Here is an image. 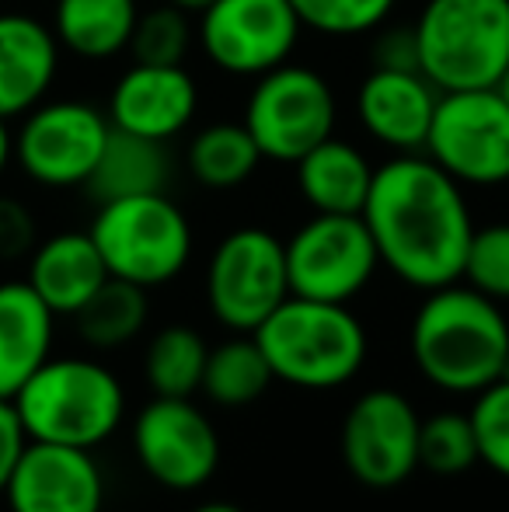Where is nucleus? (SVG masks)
Instances as JSON below:
<instances>
[{
  "label": "nucleus",
  "mask_w": 509,
  "mask_h": 512,
  "mask_svg": "<svg viewBox=\"0 0 509 512\" xmlns=\"http://www.w3.org/2000/svg\"><path fill=\"white\" fill-rule=\"evenodd\" d=\"M363 223L377 258L412 290H440L464 272L475 220L464 185L426 154H394L374 168Z\"/></svg>",
  "instance_id": "f257e3e1"
},
{
  "label": "nucleus",
  "mask_w": 509,
  "mask_h": 512,
  "mask_svg": "<svg viewBox=\"0 0 509 512\" xmlns=\"http://www.w3.org/2000/svg\"><path fill=\"white\" fill-rule=\"evenodd\" d=\"M419 373L447 394H478L509 373V321L503 304L468 283L429 290L408 331Z\"/></svg>",
  "instance_id": "f03ea898"
},
{
  "label": "nucleus",
  "mask_w": 509,
  "mask_h": 512,
  "mask_svg": "<svg viewBox=\"0 0 509 512\" xmlns=\"http://www.w3.org/2000/svg\"><path fill=\"white\" fill-rule=\"evenodd\" d=\"M11 401L28 439L77 450L109 443L126 418L123 380L88 356H49Z\"/></svg>",
  "instance_id": "7ed1b4c3"
},
{
  "label": "nucleus",
  "mask_w": 509,
  "mask_h": 512,
  "mask_svg": "<svg viewBox=\"0 0 509 512\" xmlns=\"http://www.w3.org/2000/svg\"><path fill=\"white\" fill-rule=\"evenodd\" d=\"M272 377L300 391H335L367 363V328L349 304L286 297L252 331Z\"/></svg>",
  "instance_id": "20e7f679"
},
{
  "label": "nucleus",
  "mask_w": 509,
  "mask_h": 512,
  "mask_svg": "<svg viewBox=\"0 0 509 512\" xmlns=\"http://www.w3.org/2000/svg\"><path fill=\"white\" fill-rule=\"evenodd\" d=\"M419 74L436 91L496 88L509 63V0H426L415 18Z\"/></svg>",
  "instance_id": "39448f33"
},
{
  "label": "nucleus",
  "mask_w": 509,
  "mask_h": 512,
  "mask_svg": "<svg viewBox=\"0 0 509 512\" xmlns=\"http://www.w3.org/2000/svg\"><path fill=\"white\" fill-rule=\"evenodd\" d=\"M88 234L109 276L143 290L168 286L192 258V223L164 192L98 203Z\"/></svg>",
  "instance_id": "423d86ee"
},
{
  "label": "nucleus",
  "mask_w": 509,
  "mask_h": 512,
  "mask_svg": "<svg viewBox=\"0 0 509 512\" xmlns=\"http://www.w3.org/2000/svg\"><path fill=\"white\" fill-rule=\"evenodd\" d=\"M339 102L325 74L304 63H279L255 77L245 102V129L262 161L297 164L311 147L335 133Z\"/></svg>",
  "instance_id": "0eeeda50"
},
{
  "label": "nucleus",
  "mask_w": 509,
  "mask_h": 512,
  "mask_svg": "<svg viewBox=\"0 0 509 512\" xmlns=\"http://www.w3.org/2000/svg\"><path fill=\"white\" fill-rule=\"evenodd\" d=\"M112 122L81 98H46L14 129V164L42 189H81L91 182Z\"/></svg>",
  "instance_id": "6e6552de"
},
{
  "label": "nucleus",
  "mask_w": 509,
  "mask_h": 512,
  "mask_svg": "<svg viewBox=\"0 0 509 512\" xmlns=\"http://www.w3.org/2000/svg\"><path fill=\"white\" fill-rule=\"evenodd\" d=\"M422 154L454 182L496 189L509 182V105L496 88L443 91Z\"/></svg>",
  "instance_id": "1a4fd4ad"
},
{
  "label": "nucleus",
  "mask_w": 509,
  "mask_h": 512,
  "mask_svg": "<svg viewBox=\"0 0 509 512\" xmlns=\"http://www.w3.org/2000/svg\"><path fill=\"white\" fill-rule=\"evenodd\" d=\"M286 251V279L293 297L349 304L381 269L374 237L360 213H314L293 230Z\"/></svg>",
  "instance_id": "9d476101"
},
{
  "label": "nucleus",
  "mask_w": 509,
  "mask_h": 512,
  "mask_svg": "<svg viewBox=\"0 0 509 512\" xmlns=\"http://www.w3.org/2000/svg\"><path fill=\"white\" fill-rule=\"evenodd\" d=\"M286 297V251L272 230L238 227L213 248L206 265V304L227 331L252 335Z\"/></svg>",
  "instance_id": "9b49d317"
},
{
  "label": "nucleus",
  "mask_w": 509,
  "mask_h": 512,
  "mask_svg": "<svg viewBox=\"0 0 509 512\" xmlns=\"http://www.w3.org/2000/svg\"><path fill=\"white\" fill-rule=\"evenodd\" d=\"M133 457L168 492H196L220 467V436L192 398H154L133 418Z\"/></svg>",
  "instance_id": "f8f14e48"
},
{
  "label": "nucleus",
  "mask_w": 509,
  "mask_h": 512,
  "mask_svg": "<svg viewBox=\"0 0 509 512\" xmlns=\"http://www.w3.org/2000/svg\"><path fill=\"white\" fill-rule=\"evenodd\" d=\"M419 411L401 391L374 387L342 418V464L360 485L384 492L419 471Z\"/></svg>",
  "instance_id": "ddd939ff"
},
{
  "label": "nucleus",
  "mask_w": 509,
  "mask_h": 512,
  "mask_svg": "<svg viewBox=\"0 0 509 512\" xmlns=\"http://www.w3.org/2000/svg\"><path fill=\"white\" fill-rule=\"evenodd\" d=\"M297 11L290 0H213L199 14L196 39L206 60L234 77H262L300 46Z\"/></svg>",
  "instance_id": "4468645a"
},
{
  "label": "nucleus",
  "mask_w": 509,
  "mask_h": 512,
  "mask_svg": "<svg viewBox=\"0 0 509 512\" xmlns=\"http://www.w3.org/2000/svg\"><path fill=\"white\" fill-rule=\"evenodd\" d=\"M0 499L7 512H102L105 474L95 450L28 439Z\"/></svg>",
  "instance_id": "2eb2a0df"
},
{
  "label": "nucleus",
  "mask_w": 509,
  "mask_h": 512,
  "mask_svg": "<svg viewBox=\"0 0 509 512\" xmlns=\"http://www.w3.org/2000/svg\"><path fill=\"white\" fill-rule=\"evenodd\" d=\"M199 112V84L185 63H136L116 77L109 95L112 129L168 143L192 126Z\"/></svg>",
  "instance_id": "dca6fc26"
},
{
  "label": "nucleus",
  "mask_w": 509,
  "mask_h": 512,
  "mask_svg": "<svg viewBox=\"0 0 509 512\" xmlns=\"http://www.w3.org/2000/svg\"><path fill=\"white\" fill-rule=\"evenodd\" d=\"M440 91L419 70L370 67L356 88V119L394 154H422Z\"/></svg>",
  "instance_id": "f3484780"
},
{
  "label": "nucleus",
  "mask_w": 509,
  "mask_h": 512,
  "mask_svg": "<svg viewBox=\"0 0 509 512\" xmlns=\"http://www.w3.org/2000/svg\"><path fill=\"white\" fill-rule=\"evenodd\" d=\"M60 42L46 21L0 11V119H21L46 102L60 74Z\"/></svg>",
  "instance_id": "a211bd4d"
},
{
  "label": "nucleus",
  "mask_w": 509,
  "mask_h": 512,
  "mask_svg": "<svg viewBox=\"0 0 509 512\" xmlns=\"http://www.w3.org/2000/svg\"><path fill=\"white\" fill-rule=\"evenodd\" d=\"M25 283L56 317H74L109 283V269L88 230H60L32 248Z\"/></svg>",
  "instance_id": "6ab92c4d"
},
{
  "label": "nucleus",
  "mask_w": 509,
  "mask_h": 512,
  "mask_svg": "<svg viewBox=\"0 0 509 512\" xmlns=\"http://www.w3.org/2000/svg\"><path fill=\"white\" fill-rule=\"evenodd\" d=\"M56 314L25 279L0 283V398H14L53 356Z\"/></svg>",
  "instance_id": "aec40b11"
},
{
  "label": "nucleus",
  "mask_w": 509,
  "mask_h": 512,
  "mask_svg": "<svg viewBox=\"0 0 509 512\" xmlns=\"http://www.w3.org/2000/svg\"><path fill=\"white\" fill-rule=\"evenodd\" d=\"M374 164L360 147L328 136L297 161V189L314 213H363Z\"/></svg>",
  "instance_id": "412c9836"
},
{
  "label": "nucleus",
  "mask_w": 509,
  "mask_h": 512,
  "mask_svg": "<svg viewBox=\"0 0 509 512\" xmlns=\"http://www.w3.org/2000/svg\"><path fill=\"white\" fill-rule=\"evenodd\" d=\"M140 7L136 0H56L53 35L63 53L102 63L126 53Z\"/></svg>",
  "instance_id": "4be33fe9"
},
{
  "label": "nucleus",
  "mask_w": 509,
  "mask_h": 512,
  "mask_svg": "<svg viewBox=\"0 0 509 512\" xmlns=\"http://www.w3.org/2000/svg\"><path fill=\"white\" fill-rule=\"evenodd\" d=\"M171 178V157L164 143L147 140V136H133L123 129H112L109 143H105L98 168L84 189L98 199H126V196H147V192H164Z\"/></svg>",
  "instance_id": "5701e85b"
},
{
  "label": "nucleus",
  "mask_w": 509,
  "mask_h": 512,
  "mask_svg": "<svg viewBox=\"0 0 509 512\" xmlns=\"http://www.w3.org/2000/svg\"><path fill=\"white\" fill-rule=\"evenodd\" d=\"M272 366L265 352L258 349L255 335H238L213 345L206 356L203 384L199 391L220 408H245L262 398L272 387Z\"/></svg>",
  "instance_id": "b1692460"
},
{
  "label": "nucleus",
  "mask_w": 509,
  "mask_h": 512,
  "mask_svg": "<svg viewBox=\"0 0 509 512\" xmlns=\"http://www.w3.org/2000/svg\"><path fill=\"white\" fill-rule=\"evenodd\" d=\"M258 154L245 122H213L199 129L185 150V168L206 189H238L258 171Z\"/></svg>",
  "instance_id": "393cba45"
},
{
  "label": "nucleus",
  "mask_w": 509,
  "mask_h": 512,
  "mask_svg": "<svg viewBox=\"0 0 509 512\" xmlns=\"http://www.w3.org/2000/svg\"><path fill=\"white\" fill-rule=\"evenodd\" d=\"M210 345L189 324H168L143 352V377L154 398H192L203 384Z\"/></svg>",
  "instance_id": "a878e982"
},
{
  "label": "nucleus",
  "mask_w": 509,
  "mask_h": 512,
  "mask_svg": "<svg viewBox=\"0 0 509 512\" xmlns=\"http://www.w3.org/2000/svg\"><path fill=\"white\" fill-rule=\"evenodd\" d=\"M147 317H150L147 290L109 276V283L74 314V324L84 345L109 352L133 342L147 328Z\"/></svg>",
  "instance_id": "bb28decb"
},
{
  "label": "nucleus",
  "mask_w": 509,
  "mask_h": 512,
  "mask_svg": "<svg viewBox=\"0 0 509 512\" xmlns=\"http://www.w3.org/2000/svg\"><path fill=\"white\" fill-rule=\"evenodd\" d=\"M478 460V439L471 415L461 411H440V415L422 418L419 425V467L440 478L468 474Z\"/></svg>",
  "instance_id": "cd10ccee"
},
{
  "label": "nucleus",
  "mask_w": 509,
  "mask_h": 512,
  "mask_svg": "<svg viewBox=\"0 0 509 512\" xmlns=\"http://www.w3.org/2000/svg\"><path fill=\"white\" fill-rule=\"evenodd\" d=\"M300 25L325 39H356L387 25L398 0H290Z\"/></svg>",
  "instance_id": "c85d7f7f"
},
{
  "label": "nucleus",
  "mask_w": 509,
  "mask_h": 512,
  "mask_svg": "<svg viewBox=\"0 0 509 512\" xmlns=\"http://www.w3.org/2000/svg\"><path fill=\"white\" fill-rule=\"evenodd\" d=\"M196 39L189 14L171 4H161L154 11H140L129 39V53L136 63H185Z\"/></svg>",
  "instance_id": "c756f323"
},
{
  "label": "nucleus",
  "mask_w": 509,
  "mask_h": 512,
  "mask_svg": "<svg viewBox=\"0 0 509 512\" xmlns=\"http://www.w3.org/2000/svg\"><path fill=\"white\" fill-rule=\"evenodd\" d=\"M461 279L496 304H509V223L475 227Z\"/></svg>",
  "instance_id": "7c9ffc66"
},
{
  "label": "nucleus",
  "mask_w": 509,
  "mask_h": 512,
  "mask_svg": "<svg viewBox=\"0 0 509 512\" xmlns=\"http://www.w3.org/2000/svg\"><path fill=\"white\" fill-rule=\"evenodd\" d=\"M478 439V460L509 481V373L475 394L468 411Z\"/></svg>",
  "instance_id": "2f4dec72"
},
{
  "label": "nucleus",
  "mask_w": 509,
  "mask_h": 512,
  "mask_svg": "<svg viewBox=\"0 0 509 512\" xmlns=\"http://www.w3.org/2000/svg\"><path fill=\"white\" fill-rule=\"evenodd\" d=\"M35 216L21 199L0 196V262H18V258L32 255L35 241Z\"/></svg>",
  "instance_id": "473e14b6"
},
{
  "label": "nucleus",
  "mask_w": 509,
  "mask_h": 512,
  "mask_svg": "<svg viewBox=\"0 0 509 512\" xmlns=\"http://www.w3.org/2000/svg\"><path fill=\"white\" fill-rule=\"evenodd\" d=\"M381 32V28H377ZM374 67H394V70H419V46H415V28L412 25H394L377 35L374 49Z\"/></svg>",
  "instance_id": "72a5a7b5"
},
{
  "label": "nucleus",
  "mask_w": 509,
  "mask_h": 512,
  "mask_svg": "<svg viewBox=\"0 0 509 512\" xmlns=\"http://www.w3.org/2000/svg\"><path fill=\"white\" fill-rule=\"evenodd\" d=\"M28 446L25 425H21L18 411L11 398H0V492H4L7 478H11L14 464H18L21 450Z\"/></svg>",
  "instance_id": "f704fd0d"
},
{
  "label": "nucleus",
  "mask_w": 509,
  "mask_h": 512,
  "mask_svg": "<svg viewBox=\"0 0 509 512\" xmlns=\"http://www.w3.org/2000/svg\"><path fill=\"white\" fill-rule=\"evenodd\" d=\"M11 164H14V129L7 119H0V178L7 175Z\"/></svg>",
  "instance_id": "c9c22d12"
},
{
  "label": "nucleus",
  "mask_w": 509,
  "mask_h": 512,
  "mask_svg": "<svg viewBox=\"0 0 509 512\" xmlns=\"http://www.w3.org/2000/svg\"><path fill=\"white\" fill-rule=\"evenodd\" d=\"M164 4L178 7V11H185V14H203L206 7L213 4V0H164Z\"/></svg>",
  "instance_id": "e433bc0d"
},
{
  "label": "nucleus",
  "mask_w": 509,
  "mask_h": 512,
  "mask_svg": "<svg viewBox=\"0 0 509 512\" xmlns=\"http://www.w3.org/2000/svg\"><path fill=\"white\" fill-rule=\"evenodd\" d=\"M192 512H245V509L234 506V502H203V506H196Z\"/></svg>",
  "instance_id": "4c0bfd02"
},
{
  "label": "nucleus",
  "mask_w": 509,
  "mask_h": 512,
  "mask_svg": "<svg viewBox=\"0 0 509 512\" xmlns=\"http://www.w3.org/2000/svg\"><path fill=\"white\" fill-rule=\"evenodd\" d=\"M496 91H499V95L506 98V105H509V63H506L503 77H499V81H496Z\"/></svg>",
  "instance_id": "58836bf2"
}]
</instances>
